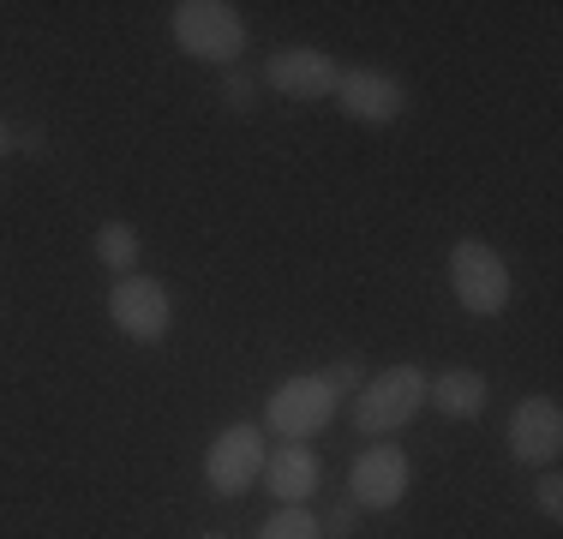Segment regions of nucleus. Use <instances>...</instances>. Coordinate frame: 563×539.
Instances as JSON below:
<instances>
[{"label":"nucleus","mask_w":563,"mask_h":539,"mask_svg":"<svg viewBox=\"0 0 563 539\" xmlns=\"http://www.w3.org/2000/svg\"><path fill=\"white\" fill-rule=\"evenodd\" d=\"M426 384H432V372L413 366V360L366 372V384L354 389V414H347V420H354L360 438H390V431H401L426 408Z\"/></svg>","instance_id":"1"},{"label":"nucleus","mask_w":563,"mask_h":539,"mask_svg":"<svg viewBox=\"0 0 563 539\" xmlns=\"http://www.w3.org/2000/svg\"><path fill=\"white\" fill-rule=\"evenodd\" d=\"M168 24H174L180 54L210 61V66H234L252 43V24L228 0H180V7H168Z\"/></svg>","instance_id":"2"},{"label":"nucleus","mask_w":563,"mask_h":539,"mask_svg":"<svg viewBox=\"0 0 563 539\" xmlns=\"http://www.w3.org/2000/svg\"><path fill=\"white\" fill-rule=\"evenodd\" d=\"M330 420H336V396H330V384L318 372L282 377L264 396V431H276L282 443H312Z\"/></svg>","instance_id":"3"},{"label":"nucleus","mask_w":563,"mask_h":539,"mask_svg":"<svg viewBox=\"0 0 563 539\" xmlns=\"http://www.w3.org/2000/svg\"><path fill=\"white\" fill-rule=\"evenodd\" d=\"M450 294L462 300V312L498 318L509 306V264L486 246V240H474V234L455 240V246H450Z\"/></svg>","instance_id":"4"},{"label":"nucleus","mask_w":563,"mask_h":539,"mask_svg":"<svg viewBox=\"0 0 563 539\" xmlns=\"http://www.w3.org/2000/svg\"><path fill=\"white\" fill-rule=\"evenodd\" d=\"M109 318H114V330L126 336V342L156 348V342L174 330V300H168L163 282L139 270V276H114V288H109Z\"/></svg>","instance_id":"5"},{"label":"nucleus","mask_w":563,"mask_h":539,"mask_svg":"<svg viewBox=\"0 0 563 539\" xmlns=\"http://www.w3.org/2000/svg\"><path fill=\"white\" fill-rule=\"evenodd\" d=\"M264 426H252V420H234V426H222L217 438H210V450H205V485H210V497H240L252 480L264 474Z\"/></svg>","instance_id":"6"},{"label":"nucleus","mask_w":563,"mask_h":539,"mask_svg":"<svg viewBox=\"0 0 563 539\" xmlns=\"http://www.w3.org/2000/svg\"><path fill=\"white\" fill-rule=\"evenodd\" d=\"M336 108L360 127H396L408 114V85L396 73H378V66H342Z\"/></svg>","instance_id":"7"},{"label":"nucleus","mask_w":563,"mask_h":539,"mask_svg":"<svg viewBox=\"0 0 563 539\" xmlns=\"http://www.w3.org/2000/svg\"><path fill=\"white\" fill-rule=\"evenodd\" d=\"M413 485V468L396 443H372V450L354 455L347 468V504L354 509H396Z\"/></svg>","instance_id":"8"},{"label":"nucleus","mask_w":563,"mask_h":539,"mask_svg":"<svg viewBox=\"0 0 563 539\" xmlns=\"http://www.w3.org/2000/svg\"><path fill=\"white\" fill-rule=\"evenodd\" d=\"M336 78H342V66L330 61L324 48H276L271 61H264V85H271L276 97H288V102L336 97Z\"/></svg>","instance_id":"9"},{"label":"nucleus","mask_w":563,"mask_h":539,"mask_svg":"<svg viewBox=\"0 0 563 539\" xmlns=\"http://www.w3.org/2000/svg\"><path fill=\"white\" fill-rule=\"evenodd\" d=\"M504 443H509V455H516L521 468H552L558 455H563V408H558L552 396L516 402Z\"/></svg>","instance_id":"10"},{"label":"nucleus","mask_w":563,"mask_h":539,"mask_svg":"<svg viewBox=\"0 0 563 539\" xmlns=\"http://www.w3.org/2000/svg\"><path fill=\"white\" fill-rule=\"evenodd\" d=\"M318 450L312 443H276L271 455H264V492L276 497V504H306V497L318 492Z\"/></svg>","instance_id":"11"},{"label":"nucleus","mask_w":563,"mask_h":539,"mask_svg":"<svg viewBox=\"0 0 563 539\" xmlns=\"http://www.w3.org/2000/svg\"><path fill=\"white\" fill-rule=\"evenodd\" d=\"M426 402H432V414H444V420H479L492 402V384L479 366H444L426 384Z\"/></svg>","instance_id":"12"},{"label":"nucleus","mask_w":563,"mask_h":539,"mask_svg":"<svg viewBox=\"0 0 563 539\" xmlns=\"http://www.w3.org/2000/svg\"><path fill=\"white\" fill-rule=\"evenodd\" d=\"M139 252H144V234H139V222H102L97 228V258L114 270V276H139Z\"/></svg>","instance_id":"13"},{"label":"nucleus","mask_w":563,"mask_h":539,"mask_svg":"<svg viewBox=\"0 0 563 539\" xmlns=\"http://www.w3.org/2000/svg\"><path fill=\"white\" fill-rule=\"evenodd\" d=\"M258 539H324V528H318V516L306 504H282L276 516L258 528Z\"/></svg>","instance_id":"14"},{"label":"nucleus","mask_w":563,"mask_h":539,"mask_svg":"<svg viewBox=\"0 0 563 539\" xmlns=\"http://www.w3.org/2000/svg\"><path fill=\"white\" fill-rule=\"evenodd\" d=\"M318 377H324V384H330V396H336V402H342V396H354V389H360V384H366V366H360V360H354V354H347V360H330V366H324V372H318Z\"/></svg>","instance_id":"15"},{"label":"nucleus","mask_w":563,"mask_h":539,"mask_svg":"<svg viewBox=\"0 0 563 539\" xmlns=\"http://www.w3.org/2000/svg\"><path fill=\"white\" fill-rule=\"evenodd\" d=\"M533 509H540L545 521H563V480L552 468H540V480H533Z\"/></svg>","instance_id":"16"},{"label":"nucleus","mask_w":563,"mask_h":539,"mask_svg":"<svg viewBox=\"0 0 563 539\" xmlns=\"http://www.w3.org/2000/svg\"><path fill=\"white\" fill-rule=\"evenodd\" d=\"M222 102L240 108V114H252V102H258V78H252V73H234V66H228V73H222Z\"/></svg>","instance_id":"17"},{"label":"nucleus","mask_w":563,"mask_h":539,"mask_svg":"<svg viewBox=\"0 0 563 539\" xmlns=\"http://www.w3.org/2000/svg\"><path fill=\"white\" fill-rule=\"evenodd\" d=\"M318 528H324L330 539H354V528H360V509H354V504H336L324 521H318Z\"/></svg>","instance_id":"18"},{"label":"nucleus","mask_w":563,"mask_h":539,"mask_svg":"<svg viewBox=\"0 0 563 539\" xmlns=\"http://www.w3.org/2000/svg\"><path fill=\"white\" fill-rule=\"evenodd\" d=\"M12 151H24V156H43V151H48V132H43V127H24V132H12Z\"/></svg>","instance_id":"19"},{"label":"nucleus","mask_w":563,"mask_h":539,"mask_svg":"<svg viewBox=\"0 0 563 539\" xmlns=\"http://www.w3.org/2000/svg\"><path fill=\"white\" fill-rule=\"evenodd\" d=\"M7 151H12V127L0 120V156H7Z\"/></svg>","instance_id":"20"},{"label":"nucleus","mask_w":563,"mask_h":539,"mask_svg":"<svg viewBox=\"0 0 563 539\" xmlns=\"http://www.w3.org/2000/svg\"><path fill=\"white\" fill-rule=\"evenodd\" d=\"M205 539H228V534H205Z\"/></svg>","instance_id":"21"}]
</instances>
